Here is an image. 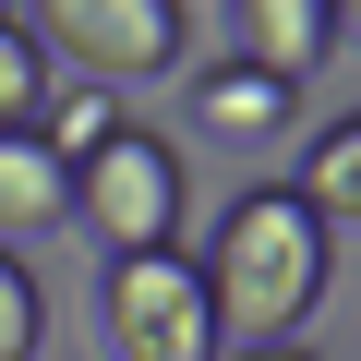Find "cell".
I'll return each mask as SVG.
<instances>
[{
    "mask_svg": "<svg viewBox=\"0 0 361 361\" xmlns=\"http://www.w3.org/2000/svg\"><path fill=\"white\" fill-rule=\"evenodd\" d=\"M325 253H337V229L289 193V180H265V193H241L229 217H217V241H205V313H217V337H241V349H289L301 337V313L325 301Z\"/></svg>",
    "mask_w": 361,
    "mask_h": 361,
    "instance_id": "obj_1",
    "label": "cell"
},
{
    "mask_svg": "<svg viewBox=\"0 0 361 361\" xmlns=\"http://www.w3.org/2000/svg\"><path fill=\"white\" fill-rule=\"evenodd\" d=\"M37 25H49L37 61H73L97 97L109 85H157V73H180V49H193V13H180V0H49Z\"/></svg>",
    "mask_w": 361,
    "mask_h": 361,
    "instance_id": "obj_2",
    "label": "cell"
},
{
    "mask_svg": "<svg viewBox=\"0 0 361 361\" xmlns=\"http://www.w3.org/2000/svg\"><path fill=\"white\" fill-rule=\"evenodd\" d=\"M73 217L109 241V265L121 253H180V157L157 133H109L73 169Z\"/></svg>",
    "mask_w": 361,
    "mask_h": 361,
    "instance_id": "obj_3",
    "label": "cell"
},
{
    "mask_svg": "<svg viewBox=\"0 0 361 361\" xmlns=\"http://www.w3.org/2000/svg\"><path fill=\"white\" fill-rule=\"evenodd\" d=\"M97 325L121 361H217V313H205L193 253H121L97 289Z\"/></svg>",
    "mask_w": 361,
    "mask_h": 361,
    "instance_id": "obj_4",
    "label": "cell"
},
{
    "mask_svg": "<svg viewBox=\"0 0 361 361\" xmlns=\"http://www.w3.org/2000/svg\"><path fill=\"white\" fill-rule=\"evenodd\" d=\"M229 37H241V73L301 85V73L337 49V13H325V0H241V13H229Z\"/></svg>",
    "mask_w": 361,
    "mask_h": 361,
    "instance_id": "obj_5",
    "label": "cell"
},
{
    "mask_svg": "<svg viewBox=\"0 0 361 361\" xmlns=\"http://www.w3.org/2000/svg\"><path fill=\"white\" fill-rule=\"evenodd\" d=\"M61 217H73V169L37 133H0V241L13 229H61Z\"/></svg>",
    "mask_w": 361,
    "mask_h": 361,
    "instance_id": "obj_6",
    "label": "cell"
},
{
    "mask_svg": "<svg viewBox=\"0 0 361 361\" xmlns=\"http://www.w3.org/2000/svg\"><path fill=\"white\" fill-rule=\"evenodd\" d=\"M193 121H205V133H229V145H265V133L289 121V85H265V73H241V61H229V73H205V85H193Z\"/></svg>",
    "mask_w": 361,
    "mask_h": 361,
    "instance_id": "obj_7",
    "label": "cell"
},
{
    "mask_svg": "<svg viewBox=\"0 0 361 361\" xmlns=\"http://www.w3.org/2000/svg\"><path fill=\"white\" fill-rule=\"evenodd\" d=\"M289 193H301V205H313V217H325V229H337V217H349V229H361V121H337V133H325V145H313V169H301V180H289Z\"/></svg>",
    "mask_w": 361,
    "mask_h": 361,
    "instance_id": "obj_8",
    "label": "cell"
},
{
    "mask_svg": "<svg viewBox=\"0 0 361 361\" xmlns=\"http://www.w3.org/2000/svg\"><path fill=\"white\" fill-rule=\"evenodd\" d=\"M37 97H49L37 25H25V13H0V133H37Z\"/></svg>",
    "mask_w": 361,
    "mask_h": 361,
    "instance_id": "obj_9",
    "label": "cell"
},
{
    "mask_svg": "<svg viewBox=\"0 0 361 361\" xmlns=\"http://www.w3.org/2000/svg\"><path fill=\"white\" fill-rule=\"evenodd\" d=\"M109 133H121V109H109L97 85H73V97H49V121H37V145H49L61 169H85V157H97Z\"/></svg>",
    "mask_w": 361,
    "mask_h": 361,
    "instance_id": "obj_10",
    "label": "cell"
},
{
    "mask_svg": "<svg viewBox=\"0 0 361 361\" xmlns=\"http://www.w3.org/2000/svg\"><path fill=\"white\" fill-rule=\"evenodd\" d=\"M37 325H49L37 313V277H25L13 241H0V361H37Z\"/></svg>",
    "mask_w": 361,
    "mask_h": 361,
    "instance_id": "obj_11",
    "label": "cell"
},
{
    "mask_svg": "<svg viewBox=\"0 0 361 361\" xmlns=\"http://www.w3.org/2000/svg\"><path fill=\"white\" fill-rule=\"evenodd\" d=\"M241 361H313V349H301V337H289V349H241Z\"/></svg>",
    "mask_w": 361,
    "mask_h": 361,
    "instance_id": "obj_12",
    "label": "cell"
}]
</instances>
